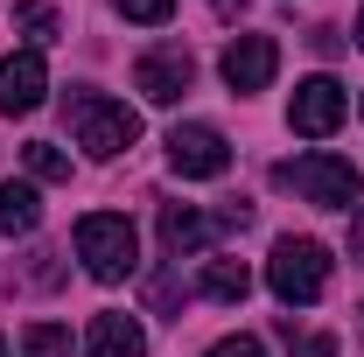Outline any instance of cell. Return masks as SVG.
<instances>
[{
	"label": "cell",
	"mask_w": 364,
	"mask_h": 357,
	"mask_svg": "<svg viewBox=\"0 0 364 357\" xmlns=\"http://www.w3.org/2000/svg\"><path fill=\"white\" fill-rule=\"evenodd\" d=\"M63 119H70L77 147L98 154V161L127 154V147L140 140V112L127 105V98H105V91H70V98H63Z\"/></svg>",
	"instance_id": "6da1fadb"
},
{
	"label": "cell",
	"mask_w": 364,
	"mask_h": 357,
	"mask_svg": "<svg viewBox=\"0 0 364 357\" xmlns=\"http://www.w3.org/2000/svg\"><path fill=\"white\" fill-rule=\"evenodd\" d=\"M280 189H294L301 203H316V211H350L358 203V161L350 154H301V161H280L273 169Z\"/></svg>",
	"instance_id": "7a4b0ae2"
},
{
	"label": "cell",
	"mask_w": 364,
	"mask_h": 357,
	"mask_svg": "<svg viewBox=\"0 0 364 357\" xmlns=\"http://www.w3.org/2000/svg\"><path fill=\"white\" fill-rule=\"evenodd\" d=\"M267 287L287 309L322 302V294H329V245H316V238H280L273 260H267Z\"/></svg>",
	"instance_id": "3957f363"
},
{
	"label": "cell",
	"mask_w": 364,
	"mask_h": 357,
	"mask_svg": "<svg viewBox=\"0 0 364 357\" xmlns=\"http://www.w3.org/2000/svg\"><path fill=\"white\" fill-rule=\"evenodd\" d=\"M77 260L91 280H127L134 273V224L119 211H85L77 218Z\"/></svg>",
	"instance_id": "277c9868"
},
{
	"label": "cell",
	"mask_w": 364,
	"mask_h": 357,
	"mask_svg": "<svg viewBox=\"0 0 364 357\" xmlns=\"http://www.w3.org/2000/svg\"><path fill=\"white\" fill-rule=\"evenodd\" d=\"M245 224H252L245 203H225L218 218L196 211V203H161V252H168V260H189V252H203L218 231H245Z\"/></svg>",
	"instance_id": "5b68a950"
},
{
	"label": "cell",
	"mask_w": 364,
	"mask_h": 357,
	"mask_svg": "<svg viewBox=\"0 0 364 357\" xmlns=\"http://www.w3.org/2000/svg\"><path fill=\"white\" fill-rule=\"evenodd\" d=\"M343 112H350V98H343L336 78H309V85H294V98H287V127L309 134V140H329L343 127Z\"/></svg>",
	"instance_id": "8992f818"
},
{
	"label": "cell",
	"mask_w": 364,
	"mask_h": 357,
	"mask_svg": "<svg viewBox=\"0 0 364 357\" xmlns=\"http://www.w3.org/2000/svg\"><path fill=\"white\" fill-rule=\"evenodd\" d=\"M134 85H140V98H147V105H176L182 91L196 85V56H189L182 43L147 49V56L134 63Z\"/></svg>",
	"instance_id": "52a82bcc"
},
{
	"label": "cell",
	"mask_w": 364,
	"mask_h": 357,
	"mask_svg": "<svg viewBox=\"0 0 364 357\" xmlns=\"http://www.w3.org/2000/svg\"><path fill=\"white\" fill-rule=\"evenodd\" d=\"M168 161H176V176H189V182H218V176L231 169V147H225V134H218V127L189 119V127H176V134H168Z\"/></svg>",
	"instance_id": "ba28073f"
},
{
	"label": "cell",
	"mask_w": 364,
	"mask_h": 357,
	"mask_svg": "<svg viewBox=\"0 0 364 357\" xmlns=\"http://www.w3.org/2000/svg\"><path fill=\"white\" fill-rule=\"evenodd\" d=\"M273 70H280V43H273V36H231L225 43V85L238 91V98L267 91Z\"/></svg>",
	"instance_id": "9c48e42d"
},
{
	"label": "cell",
	"mask_w": 364,
	"mask_h": 357,
	"mask_svg": "<svg viewBox=\"0 0 364 357\" xmlns=\"http://www.w3.org/2000/svg\"><path fill=\"white\" fill-rule=\"evenodd\" d=\"M49 91V70L36 49H14V56H0V112L7 119H21V112H36Z\"/></svg>",
	"instance_id": "30bf717a"
},
{
	"label": "cell",
	"mask_w": 364,
	"mask_h": 357,
	"mask_svg": "<svg viewBox=\"0 0 364 357\" xmlns=\"http://www.w3.org/2000/svg\"><path fill=\"white\" fill-rule=\"evenodd\" d=\"M85 357H147V329L134 315L105 309V315H91V329H85Z\"/></svg>",
	"instance_id": "8fae6325"
},
{
	"label": "cell",
	"mask_w": 364,
	"mask_h": 357,
	"mask_svg": "<svg viewBox=\"0 0 364 357\" xmlns=\"http://www.w3.org/2000/svg\"><path fill=\"white\" fill-rule=\"evenodd\" d=\"M43 224V196L28 182H0V238H21Z\"/></svg>",
	"instance_id": "7c38bea8"
},
{
	"label": "cell",
	"mask_w": 364,
	"mask_h": 357,
	"mask_svg": "<svg viewBox=\"0 0 364 357\" xmlns=\"http://www.w3.org/2000/svg\"><path fill=\"white\" fill-rule=\"evenodd\" d=\"M203 294H210V302H245V294H252L245 260H210V267H203Z\"/></svg>",
	"instance_id": "4fadbf2b"
},
{
	"label": "cell",
	"mask_w": 364,
	"mask_h": 357,
	"mask_svg": "<svg viewBox=\"0 0 364 357\" xmlns=\"http://www.w3.org/2000/svg\"><path fill=\"white\" fill-rule=\"evenodd\" d=\"M21 161H28V176H36V182H70V154H63V147H49V140H28V147H21Z\"/></svg>",
	"instance_id": "5bb4252c"
},
{
	"label": "cell",
	"mask_w": 364,
	"mask_h": 357,
	"mask_svg": "<svg viewBox=\"0 0 364 357\" xmlns=\"http://www.w3.org/2000/svg\"><path fill=\"white\" fill-rule=\"evenodd\" d=\"M21 357H70V329H63V322H36V329H21Z\"/></svg>",
	"instance_id": "9a60e30c"
},
{
	"label": "cell",
	"mask_w": 364,
	"mask_h": 357,
	"mask_svg": "<svg viewBox=\"0 0 364 357\" xmlns=\"http://www.w3.org/2000/svg\"><path fill=\"white\" fill-rule=\"evenodd\" d=\"M14 28H21L28 43H56V7H43V0H21V7H14Z\"/></svg>",
	"instance_id": "2e32d148"
},
{
	"label": "cell",
	"mask_w": 364,
	"mask_h": 357,
	"mask_svg": "<svg viewBox=\"0 0 364 357\" xmlns=\"http://www.w3.org/2000/svg\"><path fill=\"white\" fill-rule=\"evenodd\" d=\"M147 309L154 315H182V280L176 273H154V280H147Z\"/></svg>",
	"instance_id": "e0dca14e"
},
{
	"label": "cell",
	"mask_w": 364,
	"mask_h": 357,
	"mask_svg": "<svg viewBox=\"0 0 364 357\" xmlns=\"http://www.w3.org/2000/svg\"><path fill=\"white\" fill-rule=\"evenodd\" d=\"M112 7H119L127 21H147V28H161V21L176 14V0H112Z\"/></svg>",
	"instance_id": "ac0fdd59"
},
{
	"label": "cell",
	"mask_w": 364,
	"mask_h": 357,
	"mask_svg": "<svg viewBox=\"0 0 364 357\" xmlns=\"http://www.w3.org/2000/svg\"><path fill=\"white\" fill-rule=\"evenodd\" d=\"M280 329H287L294 357H336V336H294V322H280Z\"/></svg>",
	"instance_id": "d6986e66"
},
{
	"label": "cell",
	"mask_w": 364,
	"mask_h": 357,
	"mask_svg": "<svg viewBox=\"0 0 364 357\" xmlns=\"http://www.w3.org/2000/svg\"><path fill=\"white\" fill-rule=\"evenodd\" d=\"M203 357H267V343L259 336H225V343H210Z\"/></svg>",
	"instance_id": "ffe728a7"
},
{
	"label": "cell",
	"mask_w": 364,
	"mask_h": 357,
	"mask_svg": "<svg viewBox=\"0 0 364 357\" xmlns=\"http://www.w3.org/2000/svg\"><path fill=\"white\" fill-rule=\"evenodd\" d=\"M49 260H56V252H43V245H36V252H28V267H21V280L49 287V280H56V267H49Z\"/></svg>",
	"instance_id": "44dd1931"
},
{
	"label": "cell",
	"mask_w": 364,
	"mask_h": 357,
	"mask_svg": "<svg viewBox=\"0 0 364 357\" xmlns=\"http://www.w3.org/2000/svg\"><path fill=\"white\" fill-rule=\"evenodd\" d=\"M350 260H364V203L350 211Z\"/></svg>",
	"instance_id": "7402d4cb"
},
{
	"label": "cell",
	"mask_w": 364,
	"mask_h": 357,
	"mask_svg": "<svg viewBox=\"0 0 364 357\" xmlns=\"http://www.w3.org/2000/svg\"><path fill=\"white\" fill-rule=\"evenodd\" d=\"M358 43H364V14H358Z\"/></svg>",
	"instance_id": "603a6c76"
},
{
	"label": "cell",
	"mask_w": 364,
	"mask_h": 357,
	"mask_svg": "<svg viewBox=\"0 0 364 357\" xmlns=\"http://www.w3.org/2000/svg\"><path fill=\"white\" fill-rule=\"evenodd\" d=\"M0 357H7V343H0Z\"/></svg>",
	"instance_id": "cb8c5ba5"
}]
</instances>
